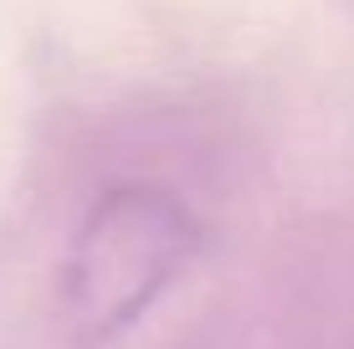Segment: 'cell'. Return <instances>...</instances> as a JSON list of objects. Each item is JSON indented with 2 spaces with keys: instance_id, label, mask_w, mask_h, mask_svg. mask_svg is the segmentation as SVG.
I'll return each mask as SVG.
<instances>
[{
  "instance_id": "cell-1",
  "label": "cell",
  "mask_w": 354,
  "mask_h": 349,
  "mask_svg": "<svg viewBox=\"0 0 354 349\" xmlns=\"http://www.w3.org/2000/svg\"><path fill=\"white\" fill-rule=\"evenodd\" d=\"M195 221L165 190H113L82 221L62 267V319L77 344H103L185 272L195 257Z\"/></svg>"
}]
</instances>
